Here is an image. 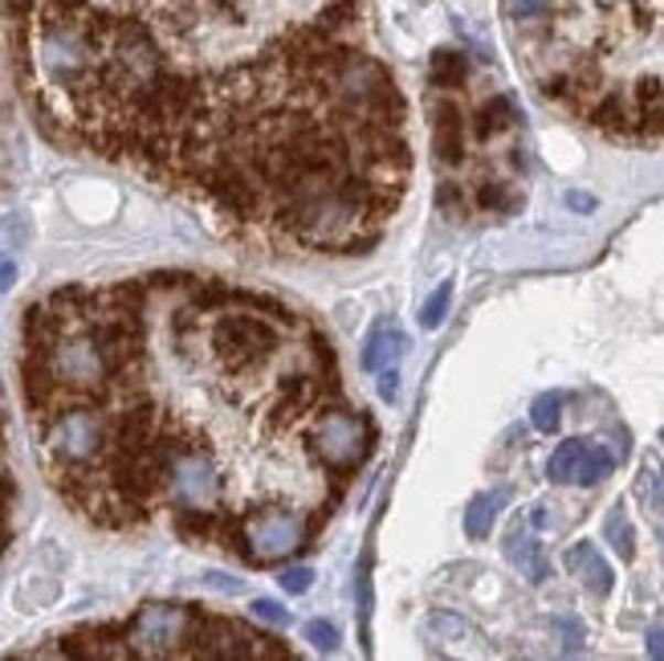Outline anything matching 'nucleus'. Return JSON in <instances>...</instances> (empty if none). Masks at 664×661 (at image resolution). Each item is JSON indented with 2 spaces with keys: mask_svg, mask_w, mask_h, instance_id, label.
Listing matches in <instances>:
<instances>
[{
  "mask_svg": "<svg viewBox=\"0 0 664 661\" xmlns=\"http://www.w3.org/2000/svg\"><path fill=\"white\" fill-rule=\"evenodd\" d=\"M278 351V331L266 314L245 311H221L213 323V355L228 376H245V372H261Z\"/></svg>",
  "mask_w": 664,
  "mask_h": 661,
  "instance_id": "f257e3e1",
  "label": "nucleus"
},
{
  "mask_svg": "<svg viewBox=\"0 0 664 661\" xmlns=\"http://www.w3.org/2000/svg\"><path fill=\"white\" fill-rule=\"evenodd\" d=\"M310 441L331 473H355L372 454L375 429L355 408H322L319 420L310 425Z\"/></svg>",
  "mask_w": 664,
  "mask_h": 661,
  "instance_id": "f03ea898",
  "label": "nucleus"
},
{
  "mask_svg": "<svg viewBox=\"0 0 664 661\" xmlns=\"http://www.w3.org/2000/svg\"><path fill=\"white\" fill-rule=\"evenodd\" d=\"M192 629H196V605H143L122 625V641L139 658H168L188 649Z\"/></svg>",
  "mask_w": 664,
  "mask_h": 661,
  "instance_id": "7ed1b4c3",
  "label": "nucleus"
},
{
  "mask_svg": "<svg viewBox=\"0 0 664 661\" xmlns=\"http://www.w3.org/2000/svg\"><path fill=\"white\" fill-rule=\"evenodd\" d=\"M310 543V519L290 507H266L245 514V547L249 564H286Z\"/></svg>",
  "mask_w": 664,
  "mask_h": 661,
  "instance_id": "20e7f679",
  "label": "nucleus"
},
{
  "mask_svg": "<svg viewBox=\"0 0 664 661\" xmlns=\"http://www.w3.org/2000/svg\"><path fill=\"white\" fill-rule=\"evenodd\" d=\"M45 360H50V367H54V380L62 392H103V384H107V360H103V351H98V343H94L90 331H74L69 327L66 335L57 339L50 351H41Z\"/></svg>",
  "mask_w": 664,
  "mask_h": 661,
  "instance_id": "39448f33",
  "label": "nucleus"
},
{
  "mask_svg": "<svg viewBox=\"0 0 664 661\" xmlns=\"http://www.w3.org/2000/svg\"><path fill=\"white\" fill-rule=\"evenodd\" d=\"M45 446H50V454H54L62 470L66 466H90L107 446V417H98L94 408H62L50 420Z\"/></svg>",
  "mask_w": 664,
  "mask_h": 661,
  "instance_id": "423d86ee",
  "label": "nucleus"
},
{
  "mask_svg": "<svg viewBox=\"0 0 664 661\" xmlns=\"http://www.w3.org/2000/svg\"><path fill=\"white\" fill-rule=\"evenodd\" d=\"M168 490H172L175 507H216L225 494V478L216 470L213 454L192 446L175 454V461L168 466Z\"/></svg>",
  "mask_w": 664,
  "mask_h": 661,
  "instance_id": "0eeeda50",
  "label": "nucleus"
},
{
  "mask_svg": "<svg viewBox=\"0 0 664 661\" xmlns=\"http://www.w3.org/2000/svg\"><path fill=\"white\" fill-rule=\"evenodd\" d=\"M432 151H437L440 163H461L465 160V119L457 103H440L437 119H432Z\"/></svg>",
  "mask_w": 664,
  "mask_h": 661,
  "instance_id": "6e6552de",
  "label": "nucleus"
},
{
  "mask_svg": "<svg viewBox=\"0 0 664 661\" xmlns=\"http://www.w3.org/2000/svg\"><path fill=\"white\" fill-rule=\"evenodd\" d=\"M567 567L579 576V584H583L591 596H608L611 584H615V572H611L608 559L599 555L596 543H575L571 552H567Z\"/></svg>",
  "mask_w": 664,
  "mask_h": 661,
  "instance_id": "1a4fd4ad",
  "label": "nucleus"
},
{
  "mask_svg": "<svg viewBox=\"0 0 664 661\" xmlns=\"http://www.w3.org/2000/svg\"><path fill=\"white\" fill-rule=\"evenodd\" d=\"M404 348H408V339H404V331H399L396 323H375L372 335H367V343H363V367L367 372H384V367H396L399 355H404Z\"/></svg>",
  "mask_w": 664,
  "mask_h": 661,
  "instance_id": "9d476101",
  "label": "nucleus"
},
{
  "mask_svg": "<svg viewBox=\"0 0 664 661\" xmlns=\"http://www.w3.org/2000/svg\"><path fill=\"white\" fill-rule=\"evenodd\" d=\"M505 555L522 567V576L531 584H546L550 564H546V555H543V543H534L531 535H522V531H510V535H505Z\"/></svg>",
  "mask_w": 664,
  "mask_h": 661,
  "instance_id": "9b49d317",
  "label": "nucleus"
},
{
  "mask_svg": "<svg viewBox=\"0 0 664 661\" xmlns=\"http://www.w3.org/2000/svg\"><path fill=\"white\" fill-rule=\"evenodd\" d=\"M505 502H510L505 490H490V494H478V499L469 502V511H465V535L469 540H485V535H490L493 523H497V511H502Z\"/></svg>",
  "mask_w": 664,
  "mask_h": 661,
  "instance_id": "f8f14e48",
  "label": "nucleus"
},
{
  "mask_svg": "<svg viewBox=\"0 0 664 661\" xmlns=\"http://www.w3.org/2000/svg\"><path fill=\"white\" fill-rule=\"evenodd\" d=\"M514 103L505 95H493L490 103H481L478 107V119H473V127H478V139H493L502 136V131H510L514 127Z\"/></svg>",
  "mask_w": 664,
  "mask_h": 661,
  "instance_id": "ddd939ff",
  "label": "nucleus"
},
{
  "mask_svg": "<svg viewBox=\"0 0 664 661\" xmlns=\"http://www.w3.org/2000/svg\"><path fill=\"white\" fill-rule=\"evenodd\" d=\"M428 74H432V86H440V90H457V86H465V78H469V57L461 54V50H437Z\"/></svg>",
  "mask_w": 664,
  "mask_h": 661,
  "instance_id": "4468645a",
  "label": "nucleus"
},
{
  "mask_svg": "<svg viewBox=\"0 0 664 661\" xmlns=\"http://www.w3.org/2000/svg\"><path fill=\"white\" fill-rule=\"evenodd\" d=\"M603 540L611 543V552L620 555L624 564L636 555V535H632V523H628L624 502H615V507L608 511V519H603Z\"/></svg>",
  "mask_w": 664,
  "mask_h": 661,
  "instance_id": "2eb2a0df",
  "label": "nucleus"
},
{
  "mask_svg": "<svg viewBox=\"0 0 664 661\" xmlns=\"http://www.w3.org/2000/svg\"><path fill=\"white\" fill-rule=\"evenodd\" d=\"M591 122H596V127H603V131H611V136H624V131H632V127H636V115L624 107V98H620V95H608L596 110H591Z\"/></svg>",
  "mask_w": 664,
  "mask_h": 661,
  "instance_id": "dca6fc26",
  "label": "nucleus"
},
{
  "mask_svg": "<svg viewBox=\"0 0 664 661\" xmlns=\"http://www.w3.org/2000/svg\"><path fill=\"white\" fill-rule=\"evenodd\" d=\"M611 470H615V458H611L603 446H591V441H587L583 458H579V466H575L571 482H579V487H596V482H603Z\"/></svg>",
  "mask_w": 664,
  "mask_h": 661,
  "instance_id": "f3484780",
  "label": "nucleus"
},
{
  "mask_svg": "<svg viewBox=\"0 0 664 661\" xmlns=\"http://www.w3.org/2000/svg\"><path fill=\"white\" fill-rule=\"evenodd\" d=\"M583 449H587V441H579V437L563 441V446L550 454V461H546V478H550V482H571L575 466H579V458H583Z\"/></svg>",
  "mask_w": 664,
  "mask_h": 661,
  "instance_id": "a211bd4d",
  "label": "nucleus"
},
{
  "mask_svg": "<svg viewBox=\"0 0 664 661\" xmlns=\"http://www.w3.org/2000/svg\"><path fill=\"white\" fill-rule=\"evenodd\" d=\"M531 420L538 433H555L563 425V396L558 392H543L531 405Z\"/></svg>",
  "mask_w": 664,
  "mask_h": 661,
  "instance_id": "6ab92c4d",
  "label": "nucleus"
},
{
  "mask_svg": "<svg viewBox=\"0 0 664 661\" xmlns=\"http://www.w3.org/2000/svg\"><path fill=\"white\" fill-rule=\"evenodd\" d=\"M29 242V216L25 213H13L0 221V262L9 254H17V249H25Z\"/></svg>",
  "mask_w": 664,
  "mask_h": 661,
  "instance_id": "aec40b11",
  "label": "nucleus"
},
{
  "mask_svg": "<svg viewBox=\"0 0 664 661\" xmlns=\"http://www.w3.org/2000/svg\"><path fill=\"white\" fill-rule=\"evenodd\" d=\"M449 302H452V282L437 286V290L425 298V307H420V327H425V331H437V327L445 323V314H449Z\"/></svg>",
  "mask_w": 664,
  "mask_h": 661,
  "instance_id": "412c9836",
  "label": "nucleus"
},
{
  "mask_svg": "<svg viewBox=\"0 0 664 661\" xmlns=\"http://www.w3.org/2000/svg\"><path fill=\"white\" fill-rule=\"evenodd\" d=\"M640 494H644L649 507H656V511L664 507V466L656 458H644V466H640Z\"/></svg>",
  "mask_w": 664,
  "mask_h": 661,
  "instance_id": "4be33fe9",
  "label": "nucleus"
},
{
  "mask_svg": "<svg viewBox=\"0 0 664 661\" xmlns=\"http://www.w3.org/2000/svg\"><path fill=\"white\" fill-rule=\"evenodd\" d=\"M249 612L257 617V621L274 625V629H290V625H293L290 608H281L278 600H269V596H257V600L249 605Z\"/></svg>",
  "mask_w": 664,
  "mask_h": 661,
  "instance_id": "5701e85b",
  "label": "nucleus"
},
{
  "mask_svg": "<svg viewBox=\"0 0 664 661\" xmlns=\"http://www.w3.org/2000/svg\"><path fill=\"white\" fill-rule=\"evenodd\" d=\"M428 629L437 637H445V641H461V637H469V625L461 621V617H452V612H432V617H428Z\"/></svg>",
  "mask_w": 664,
  "mask_h": 661,
  "instance_id": "b1692460",
  "label": "nucleus"
},
{
  "mask_svg": "<svg viewBox=\"0 0 664 661\" xmlns=\"http://www.w3.org/2000/svg\"><path fill=\"white\" fill-rule=\"evenodd\" d=\"M278 584H281V593H290V596H302V593H310V584H314V572H310V567H302V564H293V567H281Z\"/></svg>",
  "mask_w": 664,
  "mask_h": 661,
  "instance_id": "393cba45",
  "label": "nucleus"
},
{
  "mask_svg": "<svg viewBox=\"0 0 664 661\" xmlns=\"http://www.w3.org/2000/svg\"><path fill=\"white\" fill-rule=\"evenodd\" d=\"M505 13L514 21H538L550 13V0H505Z\"/></svg>",
  "mask_w": 664,
  "mask_h": 661,
  "instance_id": "a878e982",
  "label": "nucleus"
},
{
  "mask_svg": "<svg viewBox=\"0 0 664 661\" xmlns=\"http://www.w3.org/2000/svg\"><path fill=\"white\" fill-rule=\"evenodd\" d=\"M306 637H310L314 649H322V653H334V646H339V629H334L331 621H306Z\"/></svg>",
  "mask_w": 664,
  "mask_h": 661,
  "instance_id": "bb28decb",
  "label": "nucleus"
},
{
  "mask_svg": "<svg viewBox=\"0 0 664 661\" xmlns=\"http://www.w3.org/2000/svg\"><path fill=\"white\" fill-rule=\"evenodd\" d=\"M555 629L563 633V649H567V653H575V649L583 646V637H587L583 621H575V617H555Z\"/></svg>",
  "mask_w": 664,
  "mask_h": 661,
  "instance_id": "cd10ccee",
  "label": "nucleus"
},
{
  "mask_svg": "<svg viewBox=\"0 0 664 661\" xmlns=\"http://www.w3.org/2000/svg\"><path fill=\"white\" fill-rule=\"evenodd\" d=\"M478 204L481 209H510V196H505V189L497 180H485L478 189Z\"/></svg>",
  "mask_w": 664,
  "mask_h": 661,
  "instance_id": "c85d7f7f",
  "label": "nucleus"
},
{
  "mask_svg": "<svg viewBox=\"0 0 664 661\" xmlns=\"http://www.w3.org/2000/svg\"><path fill=\"white\" fill-rule=\"evenodd\" d=\"M204 588H213V593H228V596L245 593V584L228 580V576H221V572H208V576H204Z\"/></svg>",
  "mask_w": 664,
  "mask_h": 661,
  "instance_id": "c756f323",
  "label": "nucleus"
},
{
  "mask_svg": "<svg viewBox=\"0 0 664 661\" xmlns=\"http://www.w3.org/2000/svg\"><path fill=\"white\" fill-rule=\"evenodd\" d=\"M375 376H379V396L392 405V401H396V392H399V367H384V372H375Z\"/></svg>",
  "mask_w": 664,
  "mask_h": 661,
  "instance_id": "7c9ffc66",
  "label": "nucleus"
},
{
  "mask_svg": "<svg viewBox=\"0 0 664 661\" xmlns=\"http://www.w3.org/2000/svg\"><path fill=\"white\" fill-rule=\"evenodd\" d=\"M649 658L664 661V625H652L649 629Z\"/></svg>",
  "mask_w": 664,
  "mask_h": 661,
  "instance_id": "2f4dec72",
  "label": "nucleus"
},
{
  "mask_svg": "<svg viewBox=\"0 0 664 661\" xmlns=\"http://www.w3.org/2000/svg\"><path fill=\"white\" fill-rule=\"evenodd\" d=\"M360 612H363V621H367V612H372V580H367V572L360 576Z\"/></svg>",
  "mask_w": 664,
  "mask_h": 661,
  "instance_id": "473e14b6",
  "label": "nucleus"
},
{
  "mask_svg": "<svg viewBox=\"0 0 664 661\" xmlns=\"http://www.w3.org/2000/svg\"><path fill=\"white\" fill-rule=\"evenodd\" d=\"M567 204H571L575 213H591V209H596V201L583 196V192H567Z\"/></svg>",
  "mask_w": 664,
  "mask_h": 661,
  "instance_id": "72a5a7b5",
  "label": "nucleus"
},
{
  "mask_svg": "<svg viewBox=\"0 0 664 661\" xmlns=\"http://www.w3.org/2000/svg\"><path fill=\"white\" fill-rule=\"evenodd\" d=\"M13 278H17V266H13V262H0V295H4L9 286H13Z\"/></svg>",
  "mask_w": 664,
  "mask_h": 661,
  "instance_id": "f704fd0d",
  "label": "nucleus"
},
{
  "mask_svg": "<svg viewBox=\"0 0 664 661\" xmlns=\"http://www.w3.org/2000/svg\"><path fill=\"white\" fill-rule=\"evenodd\" d=\"M531 523H534V526H546V523H550V514H546L543 502H538V507H534V511H531Z\"/></svg>",
  "mask_w": 664,
  "mask_h": 661,
  "instance_id": "c9c22d12",
  "label": "nucleus"
},
{
  "mask_svg": "<svg viewBox=\"0 0 664 661\" xmlns=\"http://www.w3.org/2000/svg\"><path fill=\"white\" fill-rule=\"evenodd\" d=\"M656 535H661V547H664V523H661V531H656Z\"/></svg>",
  "mask_w": 664,
  "mask_h": 661,
  "instance_id": "e433bc0d",
  "label": "nucleus"
},
{
  "mask_svg": "<svg viewBox=\"0 0 664 661\" xmlns=\"http://www.w3.org/2000/svg\"><path fill=\"white\" fill-rule=\"evenodd\" d=\"M661 441H664V429H661Z\"/></svg>",
  "mask_w": 664,
  "mask_h": 661,
  "instance_id": "4c0bfd02",
  "label": "nucleus"
}]
</instances>
